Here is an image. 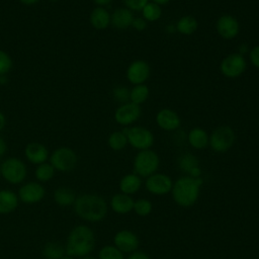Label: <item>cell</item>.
Listing matches in <instances>:
<instances>
[{
	"label": "cell",
	"mask_w": 259,
	"mask_h": 259,
	"mask_svg": "<svg viewBox=\"0 0 259 259\" xmlns=\"http://www.w3.org/2000/svg\"><path fill=\"white\" fill-rule=\"evenodd\" d=\"M75 213L83 221L98 223L105 219L108 205L105 199L95 193H83L76 197L73 204Z\"/></svg>",
	"instance_id": "cell-1"
},
{
	"label": "cell",
	"mask_w": 259,
	"mask_h": 259,
	"mask_svg": "<svg viewBox=\"0 0 259 259\" xmlns=\"http://www.w3.org/2000/svg\"><path fill=\"white\" fill-rule=\"evenodd\" d=\"M95 247V235L93 230L86 225H77L69 233L65 251L74 258L88 256Z\"/></svg>",
	"instance_id": "cell-2"
},
{
	"label": "cell",
	"mask_w": 259,
	"mask_h": 259,
	"mask_svg": "<svg viewBox=\"0 0 259 259\" xmlns=\"http://www.w3.org/2000/svg\"><path fill=\"white\" fill-rule=\"evenodd\" d=\"M201 178L182 176L178 178L172 186V197L176 204L182 207L192 206L198 199L200 193Z\"/></svg>",
	"instance_id": "cell-3"
},
{
	"label": "cell",
	"mask_w": 259,
	"mask_h": 259,
	"mask_svg": "<svg viewBox=\"0 0 259 259\" xmlns=\"http://www.w3.org/2000/svg\"><path fill=\"white\" fill-rule=\"evenodd\" d=\"M1 176L9 184H20L27 176V168L24 162L16 157L5 159L0 165Z\"/></svg>",
	"instance_id": "cell-4"
},
{
	"label": "cell",
	"mask_w": 259,
	"mask_h": 259,
	"mask_svg": "<svg viewBox=\"0 0 259 259\" xmlns=\"http://www.w3.org/2000/svg\"><path fill=\"white\" fill-rule=\"evenodd\" d=\"M160 165V158L151 149L139 151L134 159V170L140 177H149L156 173Z\"/></svg>",
	"instance_id": "cell-5"
},
{
	"label": "cell",
	"mask_w": 259,
	"mask_h": 259,
	"mask_svg": "<svg viewBox=\"0 0 259 259\" xmlns=\"http://www.w3.org/2000/svg\"><path fill=\"white\" fill-rule=\"evenodd\" d=\"M49 159L56 171L64 173L74 170L78 162L76 152L69 147L57 148L50 155Z\"/></svg>",
	"instance_id": "cell-6"
},
{
	"label": "cell",
	"mask_w": 259,
	"mask_h": 259,
	"mask_svg": "<svg viewBox=\"0 0 259 259\" xmlns=\"http://www.w3.org/2000/svg\"><path fill=\"white\" fill-rule=\"evenodd\" d=\"M236 140L234 130L229 125H220L209 135L208 145L212 151L217 153H225L229 151Z\"/></svg>",
	"instance_id": "cell-7"
},
{
	"label": "cell",
	"mask_w": 259,
	"mask_h": 259,
	"mask_svg": "<svg viewBox=\"0 0 259 259\" xmlns=\"http://www.w3.org/2000/svg\"><path fill=\"white\" fill-rule=\"evenodd\" d=\"M123 133L126 135L127 144L139 151L151 149L154 144L153 133L144 126L135 125L126 127L123 130Z\"/></svg>",
	"instance_id": "cell-8"
},
{
	"label": "cell",
	"mask_w": 259,
	"mask_h": 259,
	"mask_svg": "<svg viewBox=\"0 0 259 259\" xmlns=\"http://www.w3.org/2000/svg\"><path fill=\"white\" fill-rule=\"evenodd\" d=\"M247 69L245 57L239 53H233L224 58L220 64L221 73L231 79L240 77Z\"/></svg>",
	"instance_id": "cell-9"
},
{
	"label": "cell",
	"mask_w": 259,
	"mask_h": 259,
	"mask_svg": "<svg viewBox=\"0 0 259 259\" xmlns=\"http://www.w3.org/2000/svg\"><path fill=\"white\" fill-rule=\"evenodd\" d=\"M17 196L19 201L24 204H35L44 199L46 196V189L39 182L30 181L19 187Z\"/></svg>",
	"instance_id": "cell-10"
},
{
	"label": "cell",
	"mask_w": 259,
	"mask_h": 259,
	"mask_svg": "<svg viewBox=\"0 0 259 259\" xmlns=\"http://www.w3.org/2000/svg\"><path fill=\"white\" fill-rule=\"evenodd\" d=\"M146 189L154 195H164L172 190V179L163 173H154L147 177L145 183Z\"/></svg>",
	"instance_id": "cell-11"
},
{
	"label": "cell",
	"mask_w": 259,
	"mask_h": 259,
	"mask_svg": "<svg viewBox=\"0 0 259 259\" xmlns=\"http://www.w3.org/2000/svg\"><path fill=\"white\" fill-rule=\"evenodd\" d=\"M151 68L150 65L144 60L133 61L125 72L126 79L134 85L144 84L150 77Z\"/></svg>",
	"instance_id": "cell-12"
},
{
	"label": "cell",
	"mask_w": 259,
	"mask_h": 259,
	"mask_svg": "<svg viewBox=\"0 0 259 259\" xmlns=\"http://www.w3.org/2000/svg\"><path fill=\"white\" fill-rule=\"evenodd\" d=\"M218 34L224 39H233L240 32V24L238 19L230 14L220 16L215 23Z\"/></svg>",
	"instance_id": "cell-13"
},
{
	"label": "cell",
	"mask_w": 259,
	"mask_h": 259,
	"mask_svg": "<svg viewBox=\"0 0 259 259\" xmlns=\"http://www.w3.org/2000/svg\"><path fill=\"white\" fill-rule=\"evenodd\" d=\"M142 114L140 105L131 101L121 104L114 111V120L120 125H130L137 121Z\"/></svg>",
	"instance_id": "cell-14"
},
{
	"label": "cell",
	"mask_w": 259,
	"mask_h": 259,
	"mask_svg": "<svg viewBox=\"0 0 259 259\" xmlns=\"http://www.w3.org/2000/svg\"><path fill=\"white\" fill-rule=\"evenodd\" d=\"M114 246L122 253H133L139 248L138 236L130 230H121L113 237Z\"/></svg>",
	"instance_id": "cell-15"
},
{
	"label": "cell",
	"mask_w": 259,
	"mask_h": 259,
	"mask_svg": "<svg viewBox=\"0 0 259 259\" xmlns=\"http://www.w3.org/2000/svg\"><path fill=\"white\" fill-rule=\"evenodd\" d=\"M156 122L160 128L166 132L176 131L181 125L179 115L170 108L160 109L156 115Z\"/></svg>",
	"instance_id": "cell-16"
},
{
	"label": "cell",
	"mask_w": 259,
	"mask_h": 259,
	"mask_svg": "<svg viewBox=\"0 0 259 259\" xmlns=\"http://www.w3.org/2000/svg\"><path fill=\"white\" fill-rule=\"evenodd\" d=\"M24 156L29 163L34 165H39L47 162L50 157L48 148L37 142H31L25 146Z\"/></svg>",
	"instance_id": "cell-17"
},
{
	"label": "cell",
	"mask_w": 259,
	"mask_h": 259,
	"mask_svg": "<svg viewBox=\"0 0 259 259\" xmlns=\"http://www.w3.org/2000/svg\"><path fill=\"white\" fill-rule=\"evenodd\" d=\"M134 18L133 11L126 7H119L110 14V24L116 29L123 30L132 26Z\"/></svg>",
	"instance_id": "cell-18"
},
{
	"label": "cell",
	"mask_w": 259,
	"mask_h": 259,
	"mask_svg": "<svg viewBox=\"0 0 259 259\" xmlns=\"http://www.w3.org/2000/svg\"><path fill=\"white\" fill-rule=\"evenodd\" d=\"M178 166L183 172L187 174V176H191L194 178L200 177L201 171L199 168V161L194 155L190 153H185L181 155L178 159Z\"/></svg>",
	"instance_id": "cell-19"
},
{
	"label": "cell",
	"mask_w": 259,
	"mask_h": 259,
	"mask_svg": "<svg viewBox=\"0 0 259 259\" xmlns=\"http://www.w3.org/2000/svg\"><path fill=\"white\" fill-rule=\"evenodd\" d=\"M135 200L131 195L124 194L122 192L115 193L110 199L111 209L119 214H125L133 210Z\"/></svg>",
	"instance_id": "cell-20"
},
{
	"label": "cell",
	"mask_w": 259,
	"mask_h": 259,
	"mask_svg": "<svg viewBox=\"0 0 259 259\" xmlns=\"http://www.w3.org/2000/svg\"><path fill=\"white\" fill-rule=\"evenodd\" d=\"M18 204V196L13 190L0 189V214H9L15 211Z\"/></svg>",
	"instance_id": "cell-21"
},
{
	"label": "cell",
	"mask_w": 259,
	"mask_h": 259,
	"mask_svg": "<svg viewBox=\"0 0 259 259\" xmlns=\"http://www.w3.org/2000/svg\"><path fill=\"white\" fill-rule=\"evenodd\" d=\"M89 22L97 30L106 29L110 24V14L104 7L97 6L91 11Z\"/></svg>",
	"instance_id": "cell-22"
},
{
	"label": "cell",
	"mask_w": 259,
	"mask_h": 259,
	"mask_svg": "<svg viewBox=\"0 0 259 259\" xmlns=\"http://www.w3.org/2000/svg\"><path fill=\"white\" fill-rule=\"evenodd\" d=\"M76 193L73 189L67 186H60L54 190L53 199L54 201L63 207L72 206L76 200Z\"/></svg>",
	"instance_id": "cell-23"
},
{
	"label": "cell",
	"mask_w": 259,
	"mask_h": 259,
	"mask_svg": "<svg viewBox=\"0 0 259 259\" xmlns=\"http://www.w3.org/2000/svg\"><path fill=\"white\" fill-rule=\"evenodd\" d=\"M187 141L192 148L202 150L208 146L209 136L203 128L193 127L187 135Z\"/></svg>",
	"instance_id": "cell-24"
},
{
	"label": "cell",
	"mask_w": 259,
	"mask_h": 259,
	"mask_svg": "<svg viewBox=\"0 0 259 259\" xmlns=\"http://www.w3.org/2000/svg\"><path fill=\"white\" fill-rule=\"evenodd\" d=\"M142 186V179L136 173L124 175L119 181V189L124 194H134Z\"/></svg>",
	"instance_id": "cell-25"
},
{
	"label": "cell",
	"mask_w": 259,
	"mask_h": 259,
	"mask_svg": "<svg viewBox=\"0 0 259 259\" xmlns=\"http://www.w3.org/2000/svg\"><path fill=\"white\" fill-rule=\"evenodd\" d=\"M198 28V22L195 17L191 15H184L180 17L176 23L175 29L184 35H190Z\"/></svg>",
	"instance_id": "cell-26"
},
{
	"label": "cell",
	"mask_w": 259,
	"mask_h": 259,
	"mask_svg": "<svg viewBox=\"0 0 259 259\" xmlns=\"http://www.w3.org/2000/svg\"><path fill=\"white\" fill-rule=\"evenodd\" d=\"M65 254V246L56 241L46 243L41 249V255L45 259H61Z\"/></svg>",
	"instance_id": "cell-27"
},
{
	"label": "cell",
	"mask_w": 259,
	"mask_h": 259,
	"mask_svg": "<svg viewBox=\"0 0 259 259\" xmlns=\"http://www.w3.org/2000/svg\"><path fill=\"white\" fill-rule=\"evenodd\" d=\"M150 95V89L145 84L135 85L132 90H130V101L140 105L147 101Z\"/></svg>",
	"instance_id": "cell-28"
},
{
	"label": "cell",
	"mask_w": 259,
	"mask_h": 259,
	"mask_svg": "<svg viewBox=\"0 0 259 259\" xmlns=\"http://www.w3.org/2000/svg\"><path fill=\"white\" fill-rule=\"evenodd\" d=\"M107 144L111 150L121 151L127 145L126 135L123 133V131H114L108 136Z\"/></svg>",
	"instance_id": "cell-29"
},
{
	"label": "cell",
	"mask_w": 259,
	"mask_h": 259,
	"mask_svg": "<svg viewBox=\"0 0 259 259\" xmlns=\"http://www.w3.org/2000/svg\"><path fill=\"white\" fill-rule=\"evenodd\" d=\"M55 173H56L55 168L52 166L51 163H48V162L37 165L34 170V176L36 180L40 183L52 180L53 177L55 176Z\"/></svg>",
	"instance_id": "cell-30"
},
{
	"label": "cell",
	"mask_w": 259,
	"mask_h": 259,
	"mask_svg": "<svg viewBox=\"0 0 259 259\" xmlns=\"http://www.w3.org/2000/svg\"><path fill=\"white\" fill-rule=\"evenodd\" d=\"M142 15L146 21H149V22L157 21L158 19H160L162 15L161 6L154 2H148L146 6L142 9Z\"/></svg>",
	"instance_id": "cell-31"
},
{
	"label": "cell",
	"mask_w": 259,
	"mask_h": 259,
	"mask_svg": "<svg viewBox=\"0 0 259 259\" xmlns=\"http://www.w3.org/2000/svg\"><path fill=\"white\" fill-rule=\"evenodd\" d=\"M98 259H124V256L114 245H106L99 250Z\"/></svg>",
	"instance_id": "cell-32"
},
{
	"label": "cell",
	"mask_w": 259,
	"mask_h": 259,
	"mask_svg": "<svg viewBox=\"0 0 259 259\" xmlns=\"http://www.w3.org/2000/svg\"><path fill=\"white\" fill-rule=\"evenodd\" d=\"M152 202L146 198H140L135 200L133 210L140 217H147L152 211Z\"/></svg>",
	"instance_id": "cell-33"
},
{
	"label": "cell",
	"mask_w": 259,
	"mask_h": 259,
	"mask_svg": "<svg viewBox=\"0 0 259 259\" xmlns=\"http://www.w3.org/2000/svg\"><path fill=\"white\" fill-rule=\"evenodd\" d=\"M13 66V62L8 53L0 50V76L8 74Z\"/></svg>",
	"instance_id": "cell-34"
},
{
	"label": "cell",
	"mask_w": 259,
	"mask_h": 259,
	"mask_svg": "<svg viewBox=\"0 0 259 259\" xmlns=\"http://www.w3.org/2000/svg\"><path fill=\"white\" fill-rule=\"evenodd\" d=\"M113 98L121 104L130 101V90L123 86H117L112 91Z\"/></svg>",
	"instance_id": "cell-35"
},
{
	"label": "cell",
	"mask_w": 259,
	"mask_h": 259,
	"mask_svg": "<svg viewBox=\"0 0 259 259\" xmlns=\"http://www.w3.org/2000/svg\"><path fill=\"white\" fill-rule=\"evenodd\" d=\"M123 2L131 11H142L149 0H123Z\"/></svg>",
	"instance_id": "cell-36"
},
{
	"label": "cell",
	"mask_w": 259,
	"mask_h": 259,
	"mask_svg": "<svg viewBox=\"0 0 259 259\" xmlns=\"http://www.w3.org/2000/svg\"><path fill=\"white\" fill-rule=\"evenodd\" d=\"M249 60L255 68L259 69V45L251 49L249 52Z\"/></svg>",
	"instance_id": "cell-37"
},
{
	"label": "cell",
	"mask_w": 259,
	"mask_h": 259,
	"mask_svg": "<svg viewBox=\"0 0 259 259\" xmlns=\"http://www.w3.org/2000/svg\"><path fill=\"white\" fill-rule=\"evenodd\" d=\"M132 26L136 30L142 31V30H145L147 28V21L143 17H135L134 20H133Z\"/></svg>",
	"instance_id": "cell-38"
},
{
	"label": "cell",
	"mask_w": 259,
	"mask_h": 259,
	"mask_svg": "<svg viewBox=\"0 0 259 259\" xmlns=\"http://www.w3.org/2000/svg\"><path fill=\"white\" fill-rule=\"evenodd\" d=\"M127 259H151V258L147 253L143 251H135L128 256Z\"/></svg>",
	"instance_id": "cell-39"
},
{
	"label": "cell",
	"mask_w": 259,
	"mask_h": 259,
	"mask_svg": "<svg viewBox=\"0 0 259 259\" xmlns=\"http://www.w3.org/2000/svg\"><path fill=\"white\" fill-rule=\"evenodd\" d=\"M7 151V144L3 137L0 136V158H2Z\"/></svg>",
	"instance_id": "cell-40"
},
{
	"label": "cell",
	"mask_w": 259,
	"mask_h": 259,
	"mask_svg": "<svg viewBox=\"0 0 259 259\" xmlns=\"http://www.w3.org/2000/svg\"><path fill=\"white\" fill-rule=\"evenodd\" d=\"M5 124H6V117H5V115L3 114V112L0 111V132L4 128Z\"/></svg>",
	"instance_id": "cell-41"
},
{
	"label": "cell",
	"mask_w": 259,
	"mask_h": 259,
	"mask_svg": "<svg viewBox=\"0 0 259 259\" xmlns=\"http://www.w3.org/2000/svg\"><path fill=\"white\" fill-rule=\"evenodd\" d=\"M20 3H22L23 5H26V6H31V5H34L36 4L37 2H39L40 0H19Z\"/></svg>",
	"instance_id": "cell-42"
},
{
	"label": "cell",
	"mask_w": 259,
	"mask_h": 259,
	"mask_svg": "<svg viewBox=\"0 0 259 259\" xmlns=\"http://www.w3.org/2000/svg\"><path fill=\"white\" fill-rule=\"evenodd\" d=\"M95 4H97V6H105L107 4H109L110 2H112L113 0H93Z\"/></svg>",
	"instance_id": "cell-43"
},
{
	"label": "cell",
	"mask_w": 259,
	"mask_h": 259,
	"mask_svg": "<svg viewBox=\"0 0 259 259\" xmlns=\"http://www.w3.org/2000/svg\"><path fill=\"white\" fill-rule=\"evenodd\" d=\"M152 2H154V3H156V4L161 6V5H165V4L169 3L170 0H152Z\"/></svg>",
	"instance_id": "cell-44"
},
{
	"label": "cell",
	"mask_w": 259,
	"mask_h": 259,
	"mask_svg": "<svg viewBox=\"0 0 259 259\" xmlns=\"http://www.w3.org/2000/svg\"><path fill=\"white\" fill-rule=\"evenodd\" d=\"M7 82V79H6V75H3V76H0V84L4 85L5 83Z\"/></svg>",
	"instance_id": "cell-45"
},
{
	"label": "cell",
	"mask_w": 259,
	"mask_h": 259,
	"mask_svg": "<svg viewBox=\"0 0 259 259\" xmlns=\"http://www.w3.org/2000/svg\"><path fill=\"white\" fill-rule=\"evenodd\" d=\"M61 259H76V258H74V257H72V256H69V255L65 254Z\"/></svg>",
	"instance_id": "cell-46"
},
{
	"label": "cell",
	"mask_w": 259,
	"mask_h": 259,
	"mask_svg": "<svg viewBox=\"0 0 259 259\" xmlns=\"http://www.w3.org/2000/svg\"><path fill=\"white\" fill-rule=\"evenodd\" d=\"M81 259H98V258H95V257H89V256H86V257H83Z\"/></svg>",
	"instance_id": "cell-47"
},
{
	"label": "cell",
	"mask_w": 259,
	"mask_h": 259,
	"mask_svg": "<svg viewBox=\"0 0 259 259\" xmlns=\"http://www.w3.org/2000/svg\"><path fill=\"white\" fill-rule=\"evenodd\" d=\"M50 1H59V0H50Z\"/></svg>",
	"instance_id": "cell-48"
},
{
	"label": "cell",
	"mask_w": 259,
	"mask_h": 259,
	"mask_svg": "<svg viewBox=\"0 0 259 259\" xmlns=\"http://www.w3.org/2000/svg\"><path fill=\"white\" fill-rule=\"evenodd\" d=\"M0 176H1V169H0Z\"/></svg>",
	"instance_id": "cell-49"
}]
</instances>
